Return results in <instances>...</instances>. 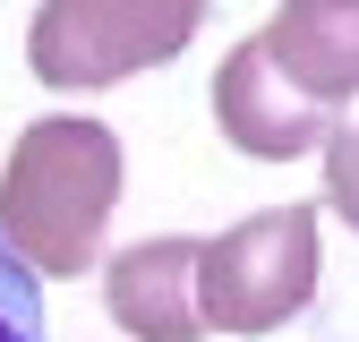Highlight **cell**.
Wrapping results in <instances>:
<instances>
[{
  "label": "cell",
  "mask_w": 359,
  "mask_h": 342,
  "mask_svg": "<svg viewBox=\"0 0 359 342\" xmlns=\"http://www.w3.org/2000/svg\"><path fill=\"white\" fill-rule=\"evenodd\" d=\"M120 205V137L86 111H52L0 163V248L43 274H86Z\"/></svg>",
  "instance_id": "cell-1"
},
{
  "label": "cell",
  "mask_w": 359,
  "mask_h": 342,
  "mask_svg": "<svg viewBox=\"0 0 359 342\" xmlns=\"http://www.w3.org/2000/svg\"><path fill=\"white\" fill-rule=\"evenodd\" d=\"M205 0H43L26 26V69L52 95H95L189 52Z\"/></svg>",
  "instance_id": "cell-2"
},
{
  "label": "cell",
  "mask_w": 359,
  "mask_h": 342,
  "mask_svg": "<svg viewBox=\"0 0 359 342\" xmlns=\"http://www.w3.org/2000/svg\"><path fill=\"white\" fill-rule=\"evenodd\" d=\"M308 299H317V205H274L222 240H197V317L214 334H274Z\"/></svg>",
  "instance_id": "cell-3"
},
{
  "label": "cell",
  "mask_w": 359,
  "mask_h": 342,
  "mask_svg": "<svg viewBox=\"0 0 359 342\" xmlns=\"http://www.w3.org/2000/svg\"><path fill=\"white\" fill-rule=\"evenodd\" d=\"M214 120H222V137H231L240 154H257V163L317 154V146L334 137V111H325V103H308L299 86L274 69V52H265L257 34L214 69Z\"/></svg>",
  "instance_id": "cell-4"
},
{
  "label": "cell",
  "mask_w": 359,
  "mask_h": 342,
  "mask_svg": "<svg viewBox=\"0 0 359 342\" xmlns=\"http://www.w3.org/2000/svg\"><path fill=\"white\" fill-rule=\"evenodd\" d=\"M103 308L120 334L137 342H197L205 317H197V240H137L103 266Z\"/></svg>",
  "instance_id": "cell-5"
},
{
  "label": "cell",
  "mask_w": 359,
  "mask_h": 342,
  "mask_svg": "<svg viewBox=\"0 0 359 342\" xmlns=\"http://www.w3.org/2000/svg\"><path fill=\"white\" fill-rule=\"evenodd\" d=\"M257 43L274 52V69L308 103L334 111V103L359 95V0H283Z\"/></svg>",
  "instance_id": "cell-6"
},
{
  "label": "cell",
  "mask_w": 359,
  "mask_h": 342,
  "mask_svg": "<svg viewBox=\"0 0 359 342\" xmlns=\"http://www.w3.org/2000/svg\"><path fill=\"white\" fill-rule=\"evenodd\" d=\"M0 342H43V282L0 248Z\"/></svg>",
  "instance_id": "cell-7"
},
{
  "label": "cell",
  "mask_w": 359,
  "mask_h": 342,
  "mask_svg": "<svg viewBox=\"0 0 359 342\" xmlns=\"http://www.w3.org/2000/svg\"><path fill=\"white\" fill-rule=\"evenodd\" d=\"M317 154H325V205L359 231V128H334Z\"/></svg>",
  "instance_id": "cell-8"
}]
</instances>
